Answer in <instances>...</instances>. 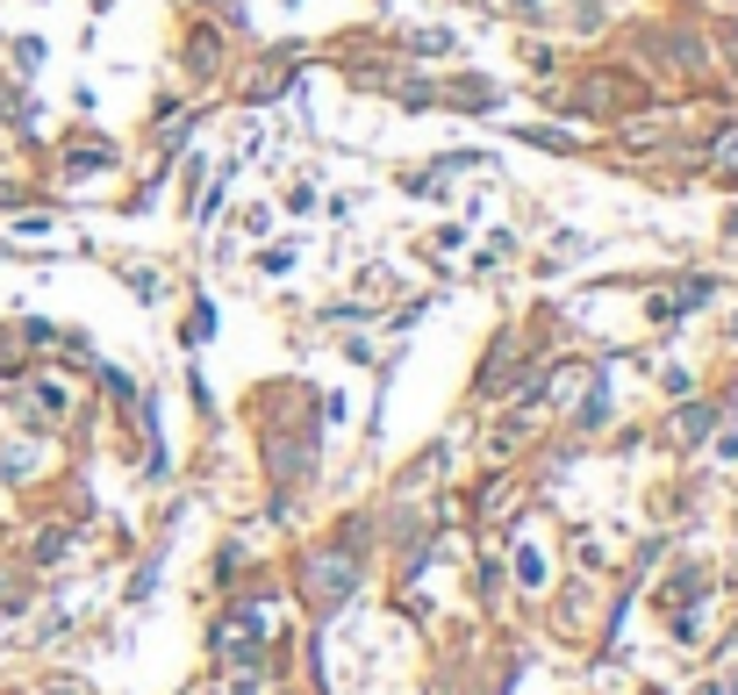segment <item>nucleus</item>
I'll list each match as a JSON object with an SVG mask.
<instances>
[]
</instances>
